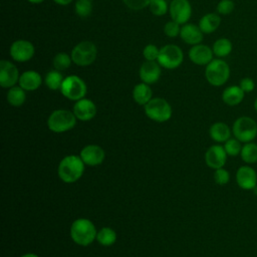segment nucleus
<instances>
[{
  "instance_id": "1",
  "label": "nucleus",
  "mask_w": 257,
  "mask_h": 257,
  "mask_svg": "<svg viewBox=\"0 0 257 257\" xmlns=\"http://www.w3.org/2000/svg\"><path fill=\"white\" fill-rule=\"evenodd\" d=\"M85 164L81 158L76 155H69L64 157L57 168L58 177L64 183L71 184L78 181L84 172Z\"/></svg>"
},
{
  "instance_id": "2",
  "label": "nucleus",
  "mask_w": 257,
  "mask_h": 257,
  "mask_svg": "<svg viewBox=\"0 0 257 257\" xmlns=\"http://www.w3.org/2000/svg\"><path fill=\"white\" fill-rule=\"evenodd\" d=\"M97 231L94 224L86 218L74 220L70 226V237L80 246H88L96 239Z\"/></svg>"
},
{
  "instance_id": "3",
  "label": "nucleus",
  "mask_w": 257,
  "mask_h": 257,
  "mask_svg": "<svg viewBox=\"0 0 257 257\" xmlns=\"http://www.w3.org/2000/svg\"><path fill=\"white\" fill-rule=\"evenodd\" d=\"M206 80L213 86H222L230 77L229 64L222 58H215L205 67Z\"/></svg>"
},
{
  "instance_id": "4",
  "label": "nucleus",
  "mask_w": 257,
  "mask_h": 257,
  "mask_svg": "<svg viewBox=\"0 0 257 257\" xmlns=\"http://www.w3.org/2000/svg\"><path fill=\"white\" fill-rule=\"evenodd\" d=\"M70 56L75 65L81 67L89 66L96 59L97 47L90 40H82L72 48Z\"/></svg>"
},
{
  "instance_id": "5",
  "label": "nucleus",
  "mask_w": 257,
  "mask_h": 257,
  "mask_svg": "<svg viewBox=\"0 0 257 257\" xmlns=\"http://www.w3.org/2000/svg\"><path fill=\"white\" fill-rule=\"evenodd\" d=\"M76 116L68 109H55L47 119V126L53 133H65L76 124Z\"/></svg>"
},
{
  "instance_id": "6",
  "label": "nucleus",
  "mask_w": 257,
  "mask_h": 257,
  "mask_svg": "<svg viewBox=\"0 0 257 257\" xmlns=\"http://www.w3.org/2000/svg\"><path fill=\"white\" fill-rule=\"evenodd\" d=\"M172 112L171 104L162 97H153L145 105L146 115L157 122H165L169 120L172 116Z\"/></svg>"
},
{
  "instance_id": "7",
  "label": "nucleus",
  "mask_w": 257,
  "mask_h": 257,
  "mask_svg": "<svg viewBox=\"0 0 257 257\" xmlns=\"http://www.w3.org/2000/svg\"><path fill=\"white\" fill-rule=\"evenodd\" d=\"M87 87L84 80L77 75H68L64 77L60 92L69 100L77 101L83 98L86 94Z\"/></svg>"
},
{
  "instance_id": "8",
  "label": "nucleus",
  "mask_w": 257,
  "mask_h": 257,
  "mask_svg": "<svg viewBox=\"0 0 257 257\" xmlns=\"http://www.w3.org/2000/svg\"><path fill=\"white\" fill-rule=\"evenodd\" d=\"M184 60L183 50L176 44H166L160 48L158 63L166 69H175L179 67Z\"/></svg>"
},
{
  "instance_id": "9",
  "label": "nucleus",
  "mask_w": 257,
  "mask_h": 257,
  "mask_svg": "<svg viewBox=\"0 0 257 257\" xmlns=\"http://www.w3.org/2000/svg\"><path fill=\"white\" fill-rule=\"evenodd\" d=\"M232 132L241 143L252 142L257 137V122L250 116H240L234 121Z\"/></svg>"
},
{
  "instance_id": "10",
  "label": "nucleus",
  "mask_w": 257,
  "mask_h": 257,
  "mask_svg": "<svg viewBox=\"0 0 257 257\" xmlns=\"http://www.w3.org/2000/svg\"><path fill=\"white\" fill-rule=\"evenodd\" d=\"M11 58L16 62H26L30 60L35 53V47L32 42L26 39H18L12 42L9 48Z\"/></svg>"
},
{
  "instance_id": "11",
  "label": "nucleus",
  "mask_w": 257,
  "mask_h": 257,
  "mask_svg": "<svg viewBox=\"0 0 257 257\" xmlns=\"http://www.w3.org/2000/svg\"><path fill=\"white\" fill-rule=\"evenodd\" d=\"M171 19L180 25L188 23L192 15V5L189 0H172L169 5Z\"/></svg>"
},
{
  "instance_id": "12",
  "label": "nucleus",
  "mask_w": 257,
  "mask_h": 257,
  "mask_svg": "<svg viewBox=\"0 0 257 257\" xmlns=\"http://www.w3.org/2000/svg\"><path fill=\"white\" fill-rule=\"evenodd\" d=\"M19 70L17 66L6 59L0 60V85L3 88H10L19 81Z\"/></svg>"
},
{
  "instance_id": "13",
  "label": "nucleus",
  "mask_w": 257,
  "mask_h": 257,
  "mask_svg": "<svg viewBox=\"0 0 257 257\" xmlns=\"http://www.w3.org/2000/svg\"><path fill=\"white\" fill-rule=\"evenodd\" d=\"M189 59L196 65H207L210 63L214 58V53L212 47L206 44H196L193 45L188 52Z\"/></svg>"
},
{
  "instance_id": "14",
  "label": "nucleus",
  "mask_w": 257,
  "mask_h": 257,
  "mask_svg": "<svg viewBox=\"0 0 257 257\" xmlns=\"http://www.w3.org/2000/svg\"><path fill=\"white\" fill-rule=\"evenodd\" d=\"M79 157L86 166L95 167L104 161L105 153L103 149L97 145H87L80 151Z\"/></svg>"
},
{
  "instance_id": "15",
  "label": "nucleus",
  "mask_w": 257,
  "mask_h": 257,
  "mask_svg": "<svg viewBox=\"0 0 257 257\" xmlns=\"http://www.w3.org/2000/svg\"><path fill=\"white\" fill-rule=\"evenodd\" d=\"M227 153L224 147L220 145L211 146L205 154V162L206 165L214 170L223 168L227 161Z\"/></svg>"
},
{
  "instance_id": "16",
  "label": "nucleus",
  "mask_w": 257,
  "mask_h": 257,
  "mask_svg": "<svg viewBox=\"0 0 257 257\" xmlns=\"http://www.w3.org/2000/svg\"><path fill=\"white\" fill-rule=\"evenodd\" d=\"M72 111L77 119L81 121H87L92 119L96 114V105L89 98H81L75 101Z\"/></svg>"
},
{
  "instance_id": "17",
  "label": "nucleus",
  "mask_w": 257,
  "mask_h": 257,
  "mask_svg": "<svg viewBox=\"0 0 257 257\" xmlns=\"http://www.w3.org/2000/svg\"><path fill=\"white\" fill-rule=\"evenodd\" d=\"M162 74V66L158 61H148L146 60L140 67L139 75L142 82L147 84L156 83Z\"/></svg>"
},
{
  "instance_id": "18",
  "label": "nucleus",
  "mask_w": 257,
  "mask_h": 257,
  "mask_svg": "<svg viewBox=\"0 0 257 257\" xmlns=\"http://www.w3.org/2000/svg\"><path fill=\"white\" fill-rule=\"evenodd\" d=\"M237 185L243 190H253L257 186L256 171L250 166H242L236 173Z\"/></svg>"
},
{
  "instance_id": "19",
  "label": "nucleus",
  "mask_w": 257,
  "mask_h": 257,
  "mask_svg": "<svg viewBox=\"0 0 257 257\" xmlns=\"http://www.w3.org/2000/svg\"><path fill=\"white\" fill-rule=\"evenodd\" d=\"M180 37L185 43L193 46L202 42L204 33L200 29L199 25L194 23H186L181 26Z\"/></svg>"
},
{
  "instance_id": "20",
  "label": "nucleus",
  "mask_w": 257,
  "mask_h": 257,
  "mask_svg": "<svg viewBox=\"0 0 257 257\" xmlns=\"http://www.w3.org/2000/svg\"><path fill=\"white\" fill-rule=\"evenodd\" d=\"M42 77L36 70H26L20 74L18 84L25 91H33L40 87Z\"/></svg>"
},
{
  "instance_id": "21",
  "label": "nucleus",
  "mask_w": 257,
  "mask_h": 257,
  "mask_svg": "<svg viewBox=\"0 0 257 257\" xmlns=\"http://www.w3.org/2000/svg\"><path fill=\"white\" fill-rule=\"evenodd\" d=\"M245 92L239 85H230L222 92V100L229 106H235L244 99Z\"/></svg>"
},
{
  "instance_id": "22",
  "label": "nucleus",
  "mask_w": 257,
  "mask_h": 257,
  "mask_svg": "<svg viewBox=\"0 0 257 257\" xmlns=\"http://www.w3.org/2000/svg\"><path fill=\"white\" fill-rule=\"evenodd\" d=\"M221 24V17L218 13H207L199 20V27L204 34H211L216 31Z\"/></svg>"
},
{
  "instance_id": "23",
  "label": "nucleus",
  "mask_w": 257,
  "mask_h": 257,
  "mask_svg": "<svg viewBox=\"0 0 257 257\" xmlns=\"http://www.w3.org/2000/svg\"><path fill=\"white\" fill-rule=\"evenodd\" d=\"M133 98L140 105H146L153 98V90L150 84L140 82L133 88Z\"/></svg>"
},
{
  "instance_id": "24",
  "label": "nucleus",
  "mask_w": 257,
  "mask_h": 257,
  "mask_svg": "<svg viewBox=\"0 0 257 257\" xmlns=\"http://www.w3.org/2000/svg\"><path fill=\"white\" fill-rule=\"evenodd\" d=\"M209 135L216 143H225L230 139L231 130L225 122L217 121L210 126Z\"/></svg>"
},
{
  "instance_id": "25",
  "label": "nucleus",
  "mask_w": 257,
  "mask_h": 257,
  "mask_svg": "<svg viewBox=\"0 0 257 257\" xmlns=\"http://www.w3.org/2000/svg\"><path fill=\"white\" fill-rule=\"evenodd\" d=\"M212 50L214 55L217 56V58H224L232 52L233 44L228 38L221 37L213 43Z\"/></svg>"
},
{
  "instance_id": "26",
  "label": "nucleus",
  "mask_w": 257,
  "mask_h": 257,
  "mask_svg": "<svg viewBox=\"0 0 257 257\" xmlns=\"http://www.w3.org/2000/svg\"><path fill=\"white\" fill-rule=\"evenodd\" d=\"M26 100V92L20 85H14L8 89L7 101L12 106H21Z\"/></svg>"
},
{
  "instance_id": "27",
  "label": "nucleus",
  "mask_w": 257,
  "mask_h": 257,
  "mask_svg": "<svg viewBox=\"0 0 257 257\" xmlns=\"http://www.w3.org/2000/svg\"><path fill=\"white\" fill-rule=\"evenodd\" d=\"M96 241L102 246H111L116 241V233L110 227H102L97 231Z\"/></svg>"
},
{
  "instance_id": "28",
  "label": "nucleus",
  "mask_w": 257,
  "mask_h": 257,
  "mask_svg": "<svg viewBox=\"0 0 257 257\" xmlns=\"http://www.w3.org/2000/svg\"><path fill=\"white\" fill-rule=\"evenodd\" d=\"M63 79L64 77L59 70L52 69L46 73L44 78V83L50 90H58V89L60 90Z\"/></svg>"
},
{
  "instance_id": "29",
  "label": "nucleus",
  "mask_w": 257,
  "mask_h": 257,
  "mask_svg": "<svg viewBox=\"0 0 257 257\" xmlns=\"http://www.w3.org/2000/svg\"><path fill=\"white\" fill-rule=\"evenodd\" d=\"M241 159L246 164L257 163V144L253 142L245 143L241 150Z\"/></svg>"
},
{
  "instance_id": "30",
  "label": "nucleus",
  "mask_w": 257,
  "mask_h": 257,
  "mask_svg": "<svg viewBox=\"0 0 257 257\" xmlns=\"http://www.w3.org/2000/svg\"><path fill=\"white\" fill-rule=\"evenodd\" d=\"M72 63V59L71 56L69 54H67L66 52H59L57 54H55V56L53 57L52 60V64L54 69L62 71L67 69Z\"/></svg>"
},
{
  "instance_id": "31",
  "label": "nucleus",
  "mask_w": 257,
  "mask_h": 257,
  "mask_svg": "<svg viewBox=\"0 0 257 257\" xmlns=\"http://www.w3.org/2000/svg\"><path fill=\"white\" fill-rule=\"evenodd\" d=\"M91 0H76L74 3V11L80 18L88 17L92 12Z\"/></svg>"
},
{
  "instance_id": "32",
  "label": "nucleus",
  "mask_w": 257,
  "mask_h": 257,
  "mask_svg": "<svg viewBox=\"0 0 257 257\" xmlns=\"http://www.w3.org/2000/svg\"><path fill=\"white\" fill-rule=\"evenodd\" d=\"M149 9L155 16H164L169 11V5L166 0H152Z\"/></svg>"
},
{
  "instance_id": "33",
  "label": "nucleus",
  "mask_w": 257,
  "mask_h": 257,
  "mask_svg": "<svg viewBox=\"0 0 257 257\" xmlns=\"http://www.w3.org/2000/svg\"><path fill=\"white\" fill-rule=\"evenodd\" d=\"M241 142L238 141L236 138L235 139H229L228 141H226L224 143V149L227 153L228 156L230 157H236L237 155H239L241 153L242 150V146L240 144Z\"/></svg>"
},
{
  "instance_id": "34",
  "label": "nucleus",
  "mask_w": 257,
  "mask_h": 257,
  "mask_svg": "<svg viewBox=\"0 0 257 257\" xmlns=\"http://www.w3.org/2000/svg\"><path fill=\"white\" fill-rule=\"evenodd\" d=\"M180 32H181V25L179 23H177L174 20H170L166 22L164 26V33L166 36L170 38H175L177 36H180Z\"/></svg>"
},
{
  "instance_id": "35",
  "label": "nucleus",
  "mask_w": 257,
  "mask_h": 257,
  "mask_svg": "<svg viewBox=\"0 0 257 257\" xmlns=\"http://www.w3.org/2000/svg\"><path fill=\"white\" fill-rule=\"evenodd\" d=\"M160 53V48L155 44H148L143 49V56L148 61H157Z\"/></svg>"
},
{
  "instance_id": "36",
  "label": "nucleus",
  "mask_w": 257,
  "mask_h": 257,
  "mask_svg": "<svg viewBox=\"0 0 257 257\" xmlns=\"http://www.w3.org/2000/svg\"><path fill=\"white\" fill-rule=\"evenodd\" d=\"M235 3L233 0H220L217 4L216 10L219 15H228L233 12Z\"/></svg>"
},
{
  "instance_id": "37",
  "label": "nucleus",
  "mask_w": 257,
  "mask_h": 257,
  "mask_svg": "<svg viewBox=\"0 0 257 257\" xmlns=\"http://www.w3.org/2000/svg\"><path fill=\"white\" fill-rule=\"evenodd\" d=\"M122 1L127 8L135 11L143 10L144 8L149 7L150 3L152 2V0H122Z\"/></svg>"
},
{
  "instance_id": "38",
  "label": "nucleus",
  "mask_w": 257,
  "mask_h": 257,
  "mask_svg": "<svg viewBox=\"0 0 257 257\" xmlns=\"http://www.w3.org/2000/svg\"><path fill=\"white\" fill-rule=\"evenodd\" d=\"M214 180H215L216 184H218V185H221V186L226 185L229 183L230 174L224 168L217 169V170H215V173H214Z\"/></svg>"
},
{
  "instance_id": "39",
  "label": "nucleus",
  "mask_w": 257,
  "mask_h": 257,
  "mask_svg": "<svg viewBox=\"0 0 257 257\" xmlns=\"http://www.w3.org/2000/svg\"><path fill=\"white\" fill-rule=\"evenodd\" d=\"M239 86L242 88V90L245 93H249L254 90L255 88V82L251 77H244L240 80Z\"/></svg>"
},
{
  "instance_id": "40",
  "label": "nucleus",
  "mask_w": 257,
  "mask_h": 257,
  "mask_svg": "<svg viewBox=\"0 0 257 257\" xmlns=\"http://www.w3.org/2000/svg\"><path fill=\"white\" fill-rule=\"evenodd\" d=\"M52 1L61 6H66L72 2V0H52Z\"/></svg>"
},
{
  "instance_id": "41",
  "label": "nucleus",
  "mask_w": 257,
  "mask_h": 257,
  "mask_svg": "<svg viewBox=\"0 0 257 257\" xmlns=\"http://www.w3.org/2000/svg\"><path fill=\"white\" fill-rule=\"evenodd\" d=\"M29 3H32V4H40L42 2H44L45 0H27Z\"/></svg>"
},
{
  "instance_id": "42",
  "label": "nucleus",
  "mask_w": 257,
  "mask_h": 257,
  "mask_svg": "<svg viewBox=\"0 0 257 257\" xmlns=\"http://www.w3.org/2000/svg\"><path fill=\"white\" fill-rule=\"evenodd\" d=\"M21 257H39L37 254H34V253H26L24 255H22Z\"/></svg>"
},
{
  "instance_id": "43",
  "label": "nucleus",
  "mask_w": 257,
  "mask_h": 257,
  "mask_svg": "<svg viewBox=\"0 0 257 257\" xmlns=\"http://www.w3.org/2000/svg\"><path fill=\"white\" fill-rule=\"evenodd\" d=\"M253 105H254V109L257 111V97L255 98V100H254V104H253Z\"/></svg>"
}]
</instances>
